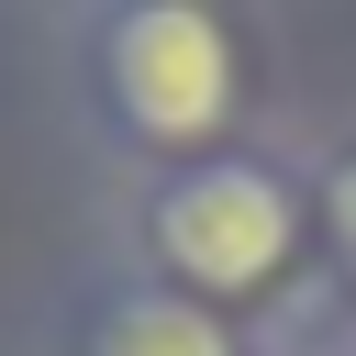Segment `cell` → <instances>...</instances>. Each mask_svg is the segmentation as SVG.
I'll return each instance as SVG.
<instances>
[{
  "label": "cell",
  "instance_id": "6da1fadb",
  "mask_svg": "<svg viewBox=\"0 0 356 356\" xmlns=\"http://www.w3.org/2000/svg\"><path fill=\"white\" fill-rule=\"evenodd\" d=\"M100 78H111V111H122L134 134L200 145V134L234 111V33H222L211 11L156 0V11H122V22L100 33Z\"/></svg>",
  "mask_w": 356,
  "mask_h": 356
},
{
  "label": "cell",
  "instance_id": "7a4b0ae2",
  "mask_svg": "<svg viewBox=\"0 0 356 356\" xmlns=\"http://www.w3.org/2000/svg\"><path fill=\"white\" fill-rule=\"evenodd\" d=\"M156 256L189 289H256L289 256V189L267 167H189L156 200Z\"/></svg>",
  "mask_w": 356,
  "mask_h": 356
},
{
  "label": "cell",
  "instance_id": "3957f363",
  "mask_svg": "<svg viewBox=\"0 0 356 356\" xmlns=\"http://www.w3.org/2000/svg\"><path fill=\"white\" fill-rule=\"evenodd\" d=\"M89 356H234V345H222V323L189 312L178 289H134V300L100 312V345H89Z\"/></svg>",
  "mask_w": 356,
  "mask_h": 356
},
{
  "label": "cell",
  "instance_id": "277c9868",
  "mask_svg": "<svg viewBox=\"0 0 356 356\" xmlns=\"http://www.w3.org/2000/svg\"><path fill=\"white\" fill-rule=\"evenodd\" d=\"M323 211H334V245H345V267H356V156L334 167V189H323Z\"/></svg>",
  "mask_w": 356,
  "mask_h": 356
}]
</instances>
